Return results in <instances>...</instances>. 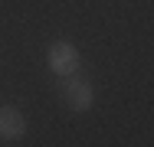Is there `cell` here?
Returning <instances> with one entry per match:
<instances>
[{
  "label": "cell",
  "instance_id": "cell-1",
  "mask_svg": "<svg viewBox=\"0 0 154 147\" xmlns=\"http://www.w3.org/2000/svg\"><path fill=\"white\" fill-rule=\"evenodd\" d=\"M59 95H62V101H66V105H69L72 111H89V108H92V101H95L89 79H82L79 72L66 75V82H62Z\"/></svg>",
  "mask_w": 154,
  "mask_h": 147
},
{
  "label": "cell",
  "instance_id": "cell-3",
  "mask_svg": "<svg viewBox=\"0 0 154 147\" xmlns=\"http://www.w3.org/2000/svg\"><path fill=\"white\" fill-rule=\"evenodd\" d=\"M23 134H26V118L20 115V108L0 105V137L3 141H17Z\"/></svg>",
  "mask_w": 154,
  "mask_h": 147
},
{
  "label": "cell",
  "instance_id": "cell-2",
  "mask_svg": "<svg viewBox=\"0 0 154 147\" xmlns=\"http://www.w3.org/2000/svg\"><path fill=\"white\" fill-rule=\"evenodd\" d=\"M46 62H49V69L56 72V75H72V72H79V65H82V56H79V49L72 46V43H53L49 46V52H46Z\"/></svg>",
  "mask_w": 154,
  "mask_h": 147
}]
</instances>
